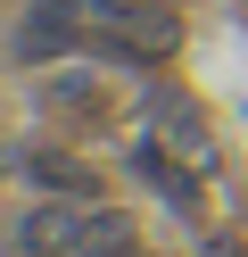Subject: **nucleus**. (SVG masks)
Masks as SVG:
<instances>
[{
  "label": "nucleus",
  "instance_id": "obj_1",
  "mask_svg": "<svg viewBox=\"0 0 248 257\" xmlns=\"http://www.w3.org/2000/svg\"><path fill=\"white\" fill-rule=\"evenodd\" d=\"M141 124H149L157 141H174L190 166H215V124H207V108H198L182 83H149V91H141Z\"/></svg>",
  "mask_w": 248,
  "mask_h": 257
},
{
  "label": "nucleus",
  "instance_id": "obj_2",
  "mask_svg": "<svg viewBox=\"0 0 248 257\" xmlns=\"http://www.w3.org/2000/svg\"><path fill=\"white\" fill-rule=\"evenodd\" d=\"M83 42H91V25H83L75 9L25 0V17H17V34H9V58L17 67H50V58H83Z\"/></svg>",
  "mask_w": 248,
  "mask_h": 257
},
{
  "label": "nucleus",
  "instance_id": "obj_3",
  "mask_svg": "<svg viewBox=\"0 0 248 257\" xmlns=\"http://www.w3.org/2000/svg\"><path fill=\"white\" fill-rule=\"evenodd\" d=\"M124 166L141 174V183L157 191V199L174 207L182 224H198V216H207V207H198V174H190V158H182L174 141H157V133H141V141H132V150H124Z\"/></svg>",
  "mask_w": 248,
  "mask_h": 257
},
{
  "label": "nucleus",
  "instance_id": "obj_4",
  "mask_svg": "<svg viewBox=\"0 0 248 257\" xmlns=\"http://www.w3.org/2000/svg\"><path fill=\"white\" fill-rule=\"evenodd\" d=\"M83 224H91V199H33L17 216V257H83Z\"/></svg>",
  "mask_w": 248,
  "mask_h": 257
},
{
  "label": "nucleus",
  "instance_id": "obj_5",
  "mask_svg": "<svg viewBox=\"0 0 248 257\" xmlns=\"http://www.w3.org/2000/svg\"><path fill=\"white\" fill-rule=\"evenodd\" d=\"M17 174H25L33 191H50V199H99V174L83 166L75 150H50V141H25V150H17Z\"/></svg>",
  "mask_w": 248,
  "mask_h": 257
},
{
  "label": "nucleus",
  "instance_id": "obj_6",
  "mask_svg": "<svg viewBox=\"0 0 248 257\" xmlns=\"http://www.w3.org/2000/svg\"><path fill=\"white\" fill-rule=\"evenodd\" d=\"M33 100H42L50 116H83V133L108 116V91H99V75H83V67H66V75H42V83H33Z\"/></svg>",
  "mask_w": 248,
  "mask_h": 257
},
{
  "label": "nucleus",
  "instance_id": "obj_7",
  "mask_svg": "<svg viewBox=\"0 0 248 257\" xmlns=\"http://www.w3.org/2000/svg\"><path fill=\"white\" fill-rule=\"evenodd\" d=\"M108 25H116V34H132L149 58H174V42H182V17L165 9V0H116Z\"/></svg>",
  "mask_w": 248,
  "mask_h": 257
},
{
  "label": "nucleus",
  "instance_id": "obj_8",
  "mask_svg": "<svg viewBox=\"0 0 248 257\" xmlns=\"http://www.w3.org/2000/svg\"><path fill=\"white\" fill-rule=\"evenodd\" d=\"M132 232H141V224H132L124 207H108V199H91V224H83V257H99V249H124Z\"/></svg>",
  "mask_w": 248,
  "mask_h": 257
},
{
  "label": "nucleus",
  "instance_id": "obj_9",
  "mask_svg": "<svg viewBox=\"0 0 248 257\" xmlns=\"http://www.w3.org/2000/svg\"><path fill=\"white\" fill-rule=\"evenodd\" d=\"M99 257H149V249H141V240H124V249H99Z\"/></svg>",
  "mask_w": 248,
  "mask_h": 257
}]
</instances>
